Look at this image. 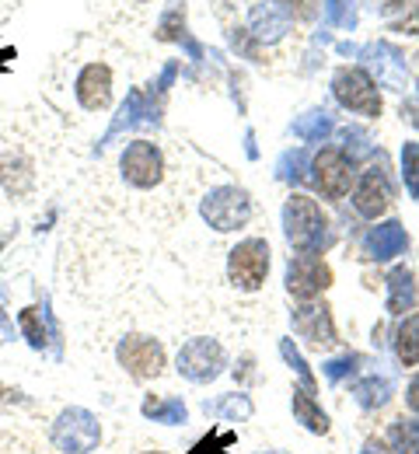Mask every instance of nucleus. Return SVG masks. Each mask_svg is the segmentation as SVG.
Masks as SVG:
<instances>
[{
	"label": "nucleus",
	"instance_id": "nucleus-7",
	"mask_svg": "<svg viewBox=\"0 0 419 454\" xmlns=\"http://www.w3.org/2000/svg\"><path fill=\"white\" fill-rule=\"evenodd\" d=\"M350 182H353V165L339 147H325L314 158V185H318L322 196L343 200L350 192Z\"/></svg>",
	"mask_w": 419,
	"mask_h": 454
},
{
	"label": "nucleus",
	"instance_id": "nucleus-12",
	"mask_svg": "<svg viewBox=\"0 0 419 454\" xmlns=\"http://www.w3.org/2000/svg\"><path fill=\"white\" fill-rule=\"evenodd\" d=\"M109 88H113V74H109V67H102V63L84 67V74L77 77V98H81V106L91 109V113H98V109L109 106Z\"/></svg>",
	"mask_w": 419,
	"mask_h": 454
},
{
	"label": "nucleus",
	"instance_id": "nucleus-24",
	"mask_svg": "<svg viewBox=\"0 0 419 454\" xmlns=\"http://www.w3.org/2000/svg\"><path fill=\"white\" fill-rule=\"evenodd\" d=\"M18 322H21V329H25V336H28L32 346H43L46 342V329L39 325V308H25Z\"/></svg>",
	"mask_w": 419,
	"mask_h": 454
},
{
	"label": "nucleus",
	"instance_id": "nucleus-11",
	"mask_svg": "<svg viewBox=\"0 0 419 454\" xmlns=\"http://www.w3.org/2000/svg\"><path fill=\"white\" fill-rule=\"evenodd\" d=\"M294 329H298L300 340H307L311 346H332L336 342V325H332V315L329 308H298L294 311Z\"/></svg>",
	"mask_w": 419,
	"mask_h": 454
},
{
	"label": "nucleus",
	"instance_id": "nucleus-22",
	"mask_svg": "<svg viewBox=\"0 0 419 454\" xmlns=\"http://www.w3.org/2000/svg\"><path fill=\"white\" fill-rule=\"evenodd\" d=\"M235 434H221V430H213L206 441H199L196 448H192V454H231V448H235Z\"/></svg>",
	"mask_w": 419,
	"mask_h": 454
},
{
	"label": "nucleus",
	"instance_id": "nucleus-1",
	"mask_svg": "<svg viewBox=\"0 0 419 454\" xmlns=\"http://www.w3.org/2000/svg\"><path fill=\"white\" fill-rule=\"evenodd\" d=\"M283 224H287V241L298 252H314L318 255V248L325 241V214L318 210L314 200L291 196L287 207H283Z\"/></svg>",
	"mask_w": 419,
	"mask_h": 454
},
{
	"label": "nucleus",
	"instance_id": "nucleus-8",
	"mask_svg": "<svg viewBox=\"0 0 419 454\" xmlns=\"http://www.w3.org/2000/svg\"><path fill=\"white\" fill-rule=\"evenodd\" d=\"M332 88H336V98H339L346 109H353V113H360V115L381 113L377 88H374V81H370L363 70H339Z\"/></svg>",
	"mask_w": 419,
	"mask_h": 454
},
{
	"label": "nucleus",
	"instance_id": "nucleus-17",
	"mask_svg": "<svg viewBox=\"0 0 419 454\" xmlns=\"http://www.w3.org/2000/svg\"><path fill=\"white\" fill-rule=\"evenodd\" d=\"M0 182L11 196H25L28 185H32V171H28V161L21 158H4L0 161Z\"/></svg>",
	"mask_w": 419,
	"mask_h": 454
},
{
	"label": "nucleus",
	"instance_id": "nucleus-23",
	"mask_svg": "<svg viewBox=\"0 0 419 454\" xmlns=\"http://www.w3.org/2000/svg\"><path fill=\"white\" fill-rule=\"evenodd\" d=\"M402 168H406V185L413 189V196H419V144H406Z\"/></svg>",
	"mask_w": 419,
	"mask_h": 454
},
{
	"label": "nucleus",
	"instance_id": "nucleus-14",
	"mask_svg": "<svg viewBox=\"0 0 419 454\" xmlns=\"http://www.w3.org/2000/svg\"><path fill=\"white\" fill-rule=\"evenodd\" d=\"M419 301V290H416V277H413V270H406V266H399L395 273H392V294H388V311L392 315H406V311H413Z\"/></svg>",
	"mask_w": 419,
	"mask_h": 454
},
{
	"label": "nucleus",
	"instance_id": "nucleus-3",
	"mask_svg": "<svg viewBox=\"0 0 419 454\" xmlns=\"http://www.w3.org/2000/svg\"><path fill=\"white\" fill-rule=\"evenodd\" d=\"M116 356L129 371V378H136V381H151V378H158L165 371V349L151 336H126L120 342V349H116Z\"/></svg>",
	"mask_w": 419,
	"mask_h": 454
},
{
	"label": "nucleus",
	"instance_id": "nucleus-21",
	"mask_svg": "<svg viewBox=\"0 0 419 454\" xmlns=\"http://www.w3.org/2000/svg\"><path fill=\"white\" fill-rule=\"evenodd\" d=\"M388 18H392V21L399 18V28H406L409 35H419V7H416V0H395V4L388 7Z\"/></svg>",
	"mask_w": 419,
	"mask_h": 454
},
{
	"label": "nucleus",
	"instance_id": "nucleus-27",
	"mask_svg": "<svg viewBox=\"0 0 419 454\" xmlns=\"http://www.w3.org/2000/svg\"><path fill=\"white\" fill-rule=\"evenodd\" d=\"M363 454H392L384 444H377V441H367V448H363Z\"/></svg>",
	"mask_w": 419,
	"mask_h": 454
},
{
	"label": "nucleus",
	"instance_id": "nucleus-9",
	"mask_svg": "<svg viewBox=\"0 0 419 454\" xmlns=\"http://www.w3.org/2000/svg\"><path fill=\"white\" fill-rule=\"evenodd\" d=\"M53 441L60 444L63 451L88 454L95 444H98V423H95V416H91V412H84V409L63 412V419L57 423Z\"/></svg>",
	"mask_w": 419,
	"mask_h": 454
},
{
	"label": "nucleus",
	"instance_id": "nucleus-18",
	"mask_svg": "<svg viewBox=\"0 0 419 454\" xmlns=\"http://www.w3.org/2000/svg\"><path fill=\"white\" fill-rule=\"evenodd\" d=\"M294 416H298L311 434H329V416L314 405L311 392H294Z\"/></svg>",
	"mask_w": 419,
	"mask_h": 454
},
{
	"label": "nucleus",
	"instance_id": "nucleus-29",
	"mask_svg": "<svg viewBox=\"0 0 419 454\" xmlns=\"http://www.w3.org/2000/svg\"><path fill=\"white\" fill-rule=\"evenodd\" d=\"M147 454H161V451H147Z\"/></svg>",
	"mask_w": 419,
	"mask_h": 454
},
{
	"label": "nucleus",
	"instance_id": "nucleus-10",
	"mask_svg": "<svg viewBox=\"0 0 419 454\" xmlns=\"http://www.w3.org/2000/svg\"><path fill=\"white\" fill-rule=\"evenodd\" d=\"M224 367V349L210 340H192L179 353V371L192 381H206L217 378V371Z\"/></svg>",
	"mask_w": 419,
	"mask_h": 454
},
{
	"label": "nucleus",
	"instance_id": "nucleus-16",
	"mask_svg": "<svg viewBox=\"0 0 419 454\" xmlns=\"http://www.w3.org/2000/svg\"><path fill=\"white\" fill-rule=\"evenodd\" d=\"M395 349H399V360L406 367H416L419 364V315H409L399 333H395Z\"/></svg>",
	"mask_w": 419,
	"mask_h": 454
},
{
	"label": "nucleus",
	"instance_id": "nucleus-26",
	"mask_svg": "<svg viewBox=\"0 0 419 454\" xmlns=\"http://www.w3.org/2000/svg\"><path fill=\"white\" fill-rule=\"evenodd\" d=\"M406 405H409V409H413V412L419 416V374L413 378V381H409V392H406Z\"/></svg>",
	"mask_w": 419,
	"mask_h": 454
},
{
	"label": "nucleus",
	"instance_id": "nucleus-4",
	"mask_svg": "<svg viewBox=\"0 0 419 454\" xmlns=\"http://www.w3.org/2000/svg\"><path fill=\"white\" fill-rule=\"evenodd\" d=\"M332 284V270L322 262V255L314 252H300L298 259H291L287 266V290L300 301H314L322 290Z\"/></svg>",
	"mask_w": 419,
	"mask_h": 454
},
{
	"label": "nucleus",
	"instance_id": "nucleus-25",
	"mask_svg": "<svg viewBox=\"0 0 419 454\" xmlns=\"http://www.w3.org/2000/svg\"><path fill=\"white\" fill-rule=\"evenodd\" d=\"M357 395L363 405H384V402H388V385H384V381H381V385H377V381H367V385L357 388Z\"/></svg>",
	"mask_w": 419,
	"mask_h": 454
},
{
	"label": "nucleus",
	"instance_id": "nucleus-6",
	"mask_svg": "<svg viewBox=\"0 0 419 454\" xmlns=\"http://www.w3.org/2000/svg\"><path fill=\"white\" fill-rule=\"evenodd\" d=\"M203 217L217 227V231H235V227L248 224V217H252V203H248V196H244L241 189L224 185V189H217L213 196H206V203H203Z\"/></svg>",
	"mask_w": 419,
	"mask_h": 454
},
{
	"label": "nucleus",
	"instance_id": "nucleus-28",
	"mask_svg": "<svg viewBox=\"0 0 419 454\" xmlns=\"http://www.w3.org/2000/svg\"><path fill=\"white\" fill-rule=\"evenodd\" d=\"M4 59H14V53H11V50H4V53H0V67H4Z\"/></svg>",
	"mask_w": 419,
	"mask_h": 454
},
{
	"label": "nucleus",
	"instance_id": "nucleus-15",
	"mask_svg": "<svg viewBox=\"0 0 419 454\" xmlns=\"http://www.w3.org/2000/svg\"><path fill=\"white\" fill-rule=\"evenodd\" d=\"M367 245H370L374 259H392V255H399V252L406 248V231H402L399 224H384L370 234Z\"/></svg>",
	"mask_w": 419,
	"mask_h": 454
},
{
	"label": "nucleus",
	"instance_id": "nucleus-19",
	"mask_svg": "<svg viewBox=\"0 0 419 454\" xmlns=\"http://www.w3.org/2000/svg\"><path fill=\"white\" fill-rule=\"evenodd\" d=\"M392 448L395 454H419V419H395L392 423Z\"/></svg>",
	"mask_w": 419,
	"mask_h": 454
},
{
	"label": "nucleus",
	"instance_id": "nucleus-5",
	"mask_svg": "<svg viewBox=\"0 0 419 454\" xmlns=\"http://www.w3.org/2000/svg\"><path fill=\"white\" fill-rule=\"evenodd\" d=\"M122 175L129 185L136 189H151L161 182V171H165V161H161V151L151 144V140H133L126 151H122Z\"/></svg>",
	"mask_w": 419,
	"mask_h": 454
},
{
	"label": "nucleus",
	"instance_id": "nucleus-20",
	"mask_svg": "<svg viewBox=\"0 0 419 454\" xmlns=\"http://www.w3.org/2000/svg\"><path fill=\"white\" fill-rule=\"evenodd\" d=\"M144 416H154L161 423H185V405L179 398H147L144 402Z\"/></svg>",
	"mask_w": 419,
	"mask_h": 454
},
{
	"label": "nucleus",
	"instance_id": "nucleus-13",
	"mask_svg": "<svg viewBox=\"0 0 419 454\" xmlns=\"http://www.w3.org/2000/svg\"><path fill=\"white\" fill-rule=\"evenodd\" d=\"M353 207H357L363 217H370V221L388 210V185H384V178H381L377 171H367L357 182V189H353Z\"/></svg>",
	"mask_w": 419,
	"mask_h": 454
},
{
	"label": "nucleus",
	"instance_id": "nucleus-2",
	"mask_svg": "<svg viewBox=\"0 0 419 454\" xmlns=\"http://www.w3.org/2000/svg\"><path fill=\"white\" fill-rule=\"evenodd\" d=\"M269 273V245L262 238H248L241 241L238 248H231V259H228V277L231 284L241 290H259L262 280Z\"/></svg>",
	"mask_w": 419,
	"mask_h": 454
}]
</instances>
